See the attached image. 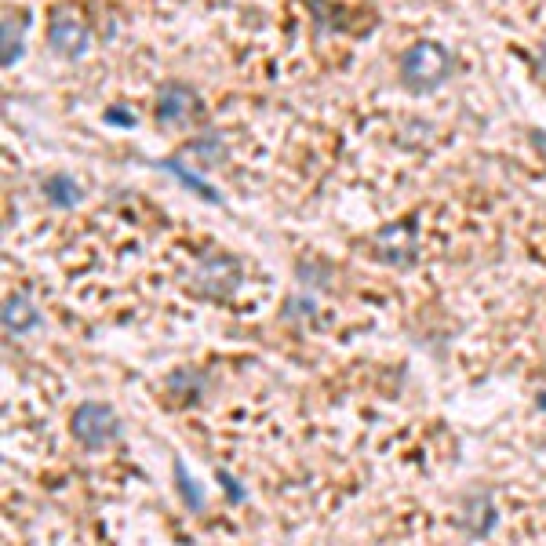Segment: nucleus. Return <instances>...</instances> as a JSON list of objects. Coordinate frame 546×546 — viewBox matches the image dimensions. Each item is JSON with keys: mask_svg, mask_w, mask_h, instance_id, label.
<instances>
[{"mask_svg": "<svg viewBox=\"0 0 546 546\" xmlns=\"http://www.w3.org/2000/svg\"><path fill=\"white\" fill-rule=\"evenodd\" d=\"M452 73V55L434 41H419L401 55V80L408 91H434Z\"/></svg>", "mask_w": 546, "mask_h": 546, "instance_id": "1", "label": "nucleus"}, {"mask_svg": "<svg viewBox=\"0 0 546 546\" xmlns=\"http://www.w3.org/2000/svg\"><path fill=\"white\" fill-rule=\"evenodd\" d=\"M73 437L91 448V452H99V448H110L117 437H120V419H117V411L110 404H99V401H84L77 411H73Z\"/></svg>", "mask_w": 546, "mask_h": 546, "instance_id": "2", "label": "nucleus"}, {"mask_svg": "<svg viewBox=\"0 0 546 546\" xmlns=\"http://www.w3.org/2000/svg\"><path fill=\"white\" fill-rule=\"evenodd\" d=\"M48 44H51L58 55H84V51H88V22H84L80 8L58 4V8L51 11Z\"/></svg>", "mask_w": 546, "mask_h": 546, "instance_id": "3", "label": "nucleus"}, {"mask_svg": "<svg viewBox=\"0 0 546 546\" xmlns=\"http://www.w3.org/2000/svg\"><path fill=\"white\" fill-rule=\"evenodd\" d=\"M237 284H241V263L233 255H208L194 273V288L211 299H226Z\"/></svg>", "mask_w": 546, "mask_h": 546, "instance_id": "4", "label": "nucleus"}, {"mask_svg": "<svg viewBox=\"0 0 546 546\" xmlns=\"http://www.w3.org/2000/svg\"><path fill=\"white\" fill-rule=\"evenodd\" d=\"M495 521H499V513H495V503H492L488 492H470V495L463 499L459 525H463V532H466L470 539H485V535H492Z\"/></svg>", "mask_w": 546, "mask_h": 546, "instance_id": "5", "label": "nucleus"}, {"mask_svg": "<svg viewBox=\"0 0 546 546\" xmlns=\"http://www.w3.org/2000/svg\"><path fill=\"white\" fill-rule=\"evenodd\" d=\"M194 91H189L186 84H164V91H160L157 99V124L164 127H179L189 120V113H194Z\"/></svg>", "mask_w": 546, "mask_h": 546, "instance_id": "6", "label": "nucleus"}, {"mask_svg": "<svg viewBox=\"0 0 546 546\" xmlns=\"http://www.w3.org/2000/svg\"><path fill=\"white\" fill-rule=\"evenodd\" d=\"M375 248H379V255H382L387 263L404 266V263H411L415 241H411V230H408V226H390V230H382V233L375 237Z\"/></svg>", "mask_w": 546, "mask_h": 546, "instance_id": "7", "label": "nucleus"}, {"mask_svg": "<svg viewBox=\"0 0 546 546\" xmlns=\"http://www.w3.org/2000/svg\"><path fill=\"white\" fill-rule=\"evenodd\" d=\"M37 325H41L37 306L29 303L26 295H8V303H4V332L8 335H22V332L37 328Z\"/></svg>", "mask_w": 546, "mask_h": 546, "instance_id": "8", "label": "nucleus"}, {"mask_svg": "<svg viewBox=\"0 0 546 546\" xmlns=\"http://www.w3.org/2000/svg\"><path fill=\"white\" fill-rule=\"evenodd\" d=\"M44 194H48V201L58 204V208L80 204V186L73 182V175H51V179L44 182Z\"/></svg>", "mask_w": 546, "mask_h": 546, "instance_id": "9", "label": "nucleus"}, {"mask_svg": "<svg viewBox=\"0 0 546 546\" xmlns=\"http://www.w3.org/2000/svg\"><path fill=\"white\" fill-rule=\"evenodd\" d=\"M26 26H29V19L19 15V22H15V15H4V66L8 70L22 58V29Z\"/></svg>", "mask_w": 546, "mask_h": 546, "instance_id": "10", "label": "nucleus"}, {"mask_svg": "<svg viewBox=\"0 0 546 546\" xmlns=\"http://www.w3.org/2000/svg\"><path fill=\"white\" fill-rule=\"evenodd\" d=\"M175 481H179V492H182V499L194 506V510H204V495H201V488H197V481L186 473V466L175 459Z\"/></svg>", "mask_w": 546, "mask_h": 546, "instance_id": "11", "label": "nucleus"}, {"mask_svg": "<svg viewBox=\"0 0 546 546\" xmlns=\"http://www.w3.org/2000/svg\"><path fill=\"white\" fill-rule=\"evenodd\" d=\"M164 168H168L172 175H179V179H182L186 186H194V189H197V194H201L204 201H219V194H215V189H211V186H208L204 179H197V175H194V172H189V168H182V164H179V160H164Z\"/></svg>", "mask_w": 546, "mask_h": 546, "instance_id": "12", "label": "nucleus"}, {"mask_svg": "<svg viewBox=\"0 0 546 546\" xmlns=\"http://www.w3.org/2000/svg\"><path fill=\"white\" fill-rule=\"evenodd\" d=\"M189 149H194V153H201V157L208 160V164H219V153H222L215 139H201V142H194Z\"/></svg>", "mask_w": 546, "mask_h": 546, "instance_id": "13", "label": "nucleus"}, {"mask_svg": "<svg viewBox=\"0 0 546 546\" xmlns=\"http://www.w3.org/2000/svg\"><path fill=\"white\" fill-rule=\"evenodd\" d=\"M103 120L106 124H120V127H135V113H124V110H106Z\"/></svg>", "mask_w": 546, "mask_h": 546, "instance_id": "14", "label": "nucleus"}, {"mask_svg": "<svg viewBox=\"0 0 546 546\" xmlns=\"http://www.w3.org/2000/svg\"><path fill=\"white\" fill-rule=\"evenodd\" d=\"M219 477H222V485H226V492H230V499H244V492L237 488V481H233L230 473H219Z\"/></svg>", "mask_w": 546, "mask_h": 546, "instance_id": "15", "label": "nucleus"}, {"mask_svg": "<svg viewBox=\"0 0 546 546\" xmlns=\"http://www.w3.org/2000/svg\"><path fill=\"white\" fill-rule=\"evenodd\" d=\"M535 142H539V146L546 149V135H542V132H535Z\"/></svg>", "mask_w": 546, "mask_h": 546, "instance_id": "16", "label": "nucleus"}, {"mask_svg": "<svg viewBox=\"0 0 546 546\" xmlns=\"http://www.w3.org/2000/svg\"><path fill=\"white\" fill-rule=\"evenodd\" d=\"M539 408H542V411H546V394H539Z\"/></svg>", "mask_w": 546, "mask_h": 546, "instance_id": "17", "label": "nucleus"}]
</instances>
